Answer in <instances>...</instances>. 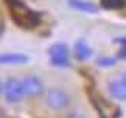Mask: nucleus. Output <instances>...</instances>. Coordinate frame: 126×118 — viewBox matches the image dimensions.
Listing matches in <instances>:
<instances>
[{
    "label": "nucleus",
    "mask_w": 126,
    "mask_h": 118,
    "mask_svg": "<svg viewBox=\"0 0 126 118\" xmlns=\"http://www.w3.org/2000/svg\"><path fill=\"white\" fill-rule=\"evenodd\" d=\"M67 118H84V115L79 114V112H72V114L67 115Z\"/></svg>",
    "instance_id": "14"
},
{
    "label": "nucleus",
    "mask_w": 126,
    "mask_h": 118,
    "mask_svg": "<svg viewBox=\"0 0 126 118\" xmlns=\"http://www.w3.org/2000/svg\"><path fill=\"white\" fill-rule=\"evenodd\" d=\"M109 93L120 101H126V82L123 79L122 81H112L109 84Z\"/></svg>",
    "instance_id": "8"
},
{
    "label": "nucleus",
    "mask_w": 126,
    "mask_h": 118,
    "mask_svg": "<svg viewBox=\"0 0 126 118\" xmlns=\"http://www.w3.org/2000/svg\"><path fill=\"white\" fill-rule=\"evenodd\" d=\"M123 81L126 82V73H125V75H123Z\"/></svg>",
    "instance_id": "16"
},
{
    "label": "nucleus",
    "mask_w": 126,
    "mask_h": 118,
    "mask_svg": "<svg viewBox=\"0 0 126 118\" xmlns=\"http://www.w3.org/2000/svg\"><path fill=\"white\" fill-rule=\"evenodd\" d=\"M3 95H5V100L8 103H20L23 98H25V92H23V86H22V81L16 79V78H9L6 79L3 86Z\"/></svg>",
    "instance_id": "4"
},
{
    "label": "nucleus",
    "mask_w": 126,
    "mask_h": 118,
    "mask_svg": "<svg viewBox=\"0 0 126 118\" xmlns=\"http://www.w3.org/2000/svg\"><path fill=\"white\" fill-rule=\"evenodd\" d=\"M47 106L53 110H64L70 104V95L62 88H50L47 92Z\"/></svg>",
    "instance_id": "3"
},
{
    "label": "nucleus",
    "mask_w": 126,
    "mask_h": 118,
    "mask_svg": "<svg viewBox=\"0 0 126 118\" xmlns=\"http://www.w3.org/2000/svg\"><path fill=\"white\" fill-rule=\"evenodd\" d=\"M90 101L95 106V109L101 118H120V115H122V110H120L118 106L108 101L96 92H90Z\"/></svg>",
    "instance_id": "2"
},
{
    "label": "nucleus",
    "mask_w": 126,
    "mask_h": 118,
    "mask_svg": "<svg viewBox=\"0 0 126 118\" xmlns=\"http://www.w3.org/2000/svg\"><path fill=\"white\" fill-rule=\"evenodd\" d=\"M6 3L9 6V14H11L13 20L16 22V25L28 30V28H34L41 23L39 14L30 9L20 0H6Z\"/></svg>",
    "instance_id": "1"
},
{
    "label": "nucleus",
    "mask_w": 126,
    "mask_h": 118,
    "mask_svg": "<svg viewBox=\"0 0 126 118\" xmlns=\"http://www.w3.org/2000/svg\"><path fill=\"white\" fill-rule=\"evenodd\" d=\"M48 55H50V58H70L69 56V47L64 42L51 45L50 50H48Z\"/></svg>",
    "instance_id": "10"
},
{
    "label": "nucleus",
    "mask_w": 126,
    "mask_h": 118,
    "mask_svg": "<svg viewBox=\"0 0 126 118\" xmlns=\"http://www.w3.org/2000/svg\"><path fill=\"white\" fill-rule=\"evenodd\" d=\"M0 33H2V27H0Z\"/></svg>",
    "instance_id": "17"
},
{
    "label": "nucleus",
    "mask_w": 126,
    "mask_h": 118,
    "mask_svg": "<svg viewBox=\"0 0 126 118\" xmlns=\"http://www.w3.org/2000/svg\"><path fill=\"white\" fill-rule=\"evenodd\" d=\"M96 64H98L100 67H112L117 64V59L115 58H100L98 61H96Z\"/></svg>",
    "instance_id": "13"
},
{
    "label": "nucleus",
    "mask_w": 126,
    "mask_h": 118,
    "mask_svg": "<svg viewBox=\"0 0 126 118\" xmlns=\"http://www.w3.org/2000/svg\"><path fill=\"white\" fill-rule=\"evenodd\" d=\"M75 56L78 61H87V59H90L92 55H94V51H92L90 45L86 42V39H78V41L75 42Z\"/></svg>",
    "instance_id": "7"
},
{
    "label": "nucleus",
    "mask_w": 126,
    "mask_h": 118,
    "mask_svg": "<svg viewBox=\"0 0 126 118\" xmlns=\"http://www.w3.org/2000/svg\"><path fill=\"white\" fill-rule=\"evenodd\" d=\"M3 86H5V84H2V81H0V93L3 92Z\"/></svg>",
    "instance_id": "15"
},
{
    "label": "nucleus",
    "mask_w": 126,
    "mask_h": 118,
    "mask_svg": "<svg viewBox=\"0 0 126 118\" xmlns=\"http://www.w3.org/2000/svg\"><path fill=\"white\" fill-rule=\"evenodd\" d=\"M50 64L55 67H69L70 58H50Z\"/></svg>",
    "instance_id": "12"
},
{
    "label": "nucleus",
    "mask_w": 126,
    "mask_h": 118,
    "mask_svg": "<svg viewBox=\"0 0 126 118\" xmlns=\"http://www.w3.org/2000/svg\"><path fill=\"white\" fill-rule=\"evenodd\" d=\"M101 6L104 9H122L126 6V0H101Z\"/></svg>",
    "instance_id": "11"
},
{
    "label": "nucleus",
    "mask_w": 126,
    "mask_h": 118,
    "mask_svg": "<svg viewBox=\"0 0 126 118\" xmlns=\"http://www.w3.org/2000/svg\"><path fill=\"white\" fill-rule=\"evenodd\" d=\"M69 6H72L76 11H83V13H89V14H94L98 11V6L90 2H86V0H69Z\"/></svg>",
    "instance_id": "9"
},
{
    "label": "nucleus",
    "mask_w": 126,
    "mask_h": 118,
    "mask_svg": "<svg viewBox=\"0 0 126 118\" xmlns=\"http://www.w3.org/2000/svg\"><path fill=\"white\" fill-rule=\"evenodd\" d=\"M30 58L23 53H2L0 55V65H25Z\"/></svg>",
    "instance_id": "6"
},
{
    "label": "nucleus",
    "mask_w": 126,
    "mask_h": 118,
    "mask_svg": "<svg viewBox=\"0 0 126 118\" xmlns=\"http://www.w3.org/2000/svg\"><path fill=\"white\" fill-rule=\"evenodd\" d=\"M22 86H23L25 96L37 98V96H41L42 93H44V82L41 81V78L36 76V75L25 76L22 79Z\"/></svg>",
    "instance_id": "5"
}]
</instances>
